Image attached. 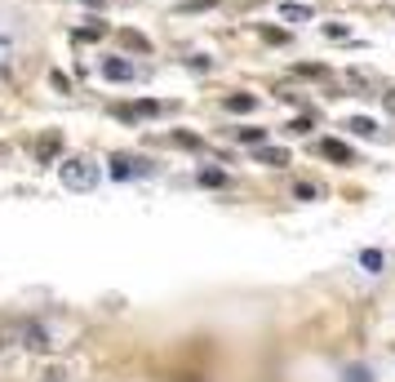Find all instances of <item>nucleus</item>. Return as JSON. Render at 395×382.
I'll return each instance as SVG.
<instances>
[{
    "instance_id": "nucleus-1",
    "label": "nucleus",
    "mask_w": 395,
    "mask_h": 382,
    "mask_svg": "<svg viewBox=\"0 0 395 382\" xmlns=\"http://www.w3.org/2000/svg\"><path fill=\"white\" fill-rule=\"evenodd\" d=\"M0 347H22V351H49V333L36 320H5L0 325Z\"/></svg>"
},
{
    "instance_id": "nucleus-21",
    "label": "nucleus",
    "mask_w": 395,
    "mask_h": 382,
    "mask_svg": "<svg viewBox=\"0 0 395 382\" xmlns=\"http://www.w3.org/2000/svg\"><path fill=\"white\" fill-rule=\"evenodd\" d=\"M5 156H9V147H5V142H0V160H5Z\"/></svg>"
},
{
    "instance_id": "nucleus-19",
    "label": "nucleus",
    "mask_w": 395,
    "mask_h": 382,
    "mask_svg": "<svg viewBox=\"0 0 395 382\" xmlns=\"http://www.w3.org/2000/svg\"><path fill=\"white\" fill-rule=\"evenodd\" d=\"M346 378H351V382H369V374H364V369H351Z\"/></svg>"
},
{
    "instance_id": "nucleus-7",
    "label": "nucleus",
    "mask_w": 395,
    "mask_h": 382,
    "mask_svg": "<svg viewBox=\"0 0 395 382\" xmlns=\"http://www.w3.org/2000/svg\"><path fill=\"white\" fill-rule=\"evenodd\" d=\"M258 160L271 165V169H280V165H289V151L284 147H258Z\"/></svg>"
},
{
    "instance_id": "nucleus-3",
    "label": "nucleus",
    "mask_w": 395,
    "mask_h": 382,
    "mask_svg": "<svg viewBox=\"0 0 395 382\" xmlns=\"http://www.w3.org/2000/svg\"><path fill=\"white\" fill-rule=\"evenodd\" d=\"M320 156H329V160H338V165H351L355 151L346 147V142H338V138H320Z\"/></svg>"
},
{
    "instance_id": "nucleus-16",
    "label": "nucleus",
    "mask_w": 395,
    "mask_h": 382,
    "mask_svg": "<svg viewBox=\"0 0 395 382\" xmlns=\"http://www.w3.org/2000/svg\"><path fill=\"white\" fill-rule=\"evenodd\" d=\"M325 36H329V40H346V36H351V31H346L342 22H329V27H325Z\"/></svg>"
},
{
    "instance_id": "nucleus-9",
    "label": "nucleus",
    "mask_w": 395,
    "mask_h": 382,
    "mask_svg": "<svg viewBox=\"0 0 395 382\" xmlns=\"http://www.w3.org/2000/svg\"><path fill=\"white\" fill-rule=\"evenodd\" d=\"M254 107H258L254 93H231V98H226V112H254Z\"/></svg>"
},
{
    "instance_id": "nucleus-11",
    "label": "nucleus",
    "mask_w": 395,
    "mask_h": 382,
    "mask_svg": "<svg viewBox=\"0 0 395 382\" xmlns=\"http://www.w3.org/2000/svg\"><path fill=\"white\" fill-rule=\"evenodd\" d=\"M102 36H107V22H89V27L76 31V40H102Z\"/></svg>"
},
{
    "instance_id": "nucleus-4",
    "label": "nucleus",
    "mask_w": 395,
    "mask_h": 382,
    "mask_svg": "<svg viewBox=\"0 0 395 382\" xmlns=\"http://www.w3.org/2000/svg\"><path fill=\"white\" fill-rule=\"evenodd\" d=\"M111 174H116V178H134V174H151V165H147V160L116 156V160H111Z\"/></svg>"
},
{
    "instance_id": "nucleus-14",
    "label": "nucleus",
    "mask_w": 395,
    "mask_h": 382,
    "mask_svg": "<svg viewBox=\"0 0 395 382\" xmlns=\"http://www.w3.org/2000/svg\"><path fill=\"white\" fill-rule=\"evenodd\" d=\"M213 5H218V0H187L183 14H205V9H213Z\"/></svg>"
},
{
    "instance_id": "nucleus-8",
    "label": "nucleus",
    "mask_w": 395,
    "mask_h": 382,
    "mask_svg": "<svg viewBox=\"0 0 395 382\" xmlns=\"http://www.w3.org/2000/svg\"><path fill=\"white\" fill-rule=\"evenodd\" d=\"M36 156H40L45 165H49V160L58 156V134H45L40 142H36Z\"/></svg>"
},
{
    "instance_id": "nucleus-22",
    "label": "nucleus",
    "mask_w": 395,
    "mask_h": 382,
    "mask_svg": "<svg viewBox=\"0 0 395 382\" xmlns=\"http://www.w3.org/2000/svg\"><path fill=\"white\" fill-rule=\"evenodd\" d=\"M85 5H98V9H102V5H107V0H85Z\"/></svg>"
},
{
    "instance_id": "nucleus-17",
    "label": "nucleus",
    "mask_w": 395,
    "mask_h": 382,
    "mask_svg": "<svg viewBox=\"0 0 395 382\" xmlns=\"http://www.w3.org/2000/svg\"><path fill=\"white\" fill-rule=\"evenodd\" d=\"M360 262H364V267H369V271H378V267H382V254H378V249H369V254H364Z\"/></svg>"
},
{
    "instance_id": "nucleus-5",
    "label": "nucleus",
    "mask_w": 395,
    "mask_h": 382,
    "mask_svg": "<svg viewBox=\"0 0 395 382\" xmlns=\"http://www.w3.org/2000/svg\"><path fill=\"white\" fill-rule=\"evenodd\" d=\"M102 76H107V80H134V63H129V58H107V63H102Z\"/></svg>"
},
{
    "instance_id": "nucleus-18",
    "label": "nucleus",
    "mask_w": 395,
    "mask_h": 382,
    "mask_svg": "<svg viewBox=\"0 0 395 382\" xmlns=\"http://www.w3.org/2000/svg\"><path fill=\"white\" fill-rule=\"evenodd\" d=\"M293 191H297V200H316V187H307V183H297Z\"/></svg>"
},
{
    "instance_id": "nucleus-15",
    "label": "nucleus",
    "mask_w": 395,
    "mask_h": 382,
    "mask_svg": "<svg viewBox=\"0 0 395 382\" xmlns=\"http://www.w3.org/2000/svg\"><path fill=\"white\" fill-rule=\"evenodd\" d=\"M125 45H129V49H142V54L151 49V45H147V36H138V31H125Z\"/></svg>"
},
{
    "instance_id": "nucleus-20",
    "label": "nucleus",
    "mask_w": 395,
    "mask_h": 382,
    "mask_svg": "<svg viewBox=\"0 0 395 382\" xmlns=\"http://www.w3.org/2000/svg\"><path fill=\"white\" fill-rule=\"evenodd\" d=\"M382 107H387V112H391V116H395V89H391V93H387V98H382Z\"/></svg>"
},
{
    "instance_id": "nucleus-10",
    "label": "nucleus",
    "mask_w": 395,
    "mask_h": 382,
    "mask_svg": "<svg viewBox=\"0 0 395 382\" xmlns=\"http://www.w3.org/2000/svg\"><path fill=\"white\" fill-rule=\"evenodd\" d=\"M235 138H240L245 147H262V142H267V129H235Z\"/></svg>"
},
{
    "instance_id": "nucleus-2",
    "label": "nucleus",
    "mask_w": 395,
    "mask_h": 382,
    "mask_svg": "<svg viewBox=\"0 0 395 382\" xmlns=\"http://www.w3.org/2000/svg\"><path fill=\"white\" fill-rule=\"evenodd\" d=\"M58 178H63L67 191H93L98 187V165L89 156H67V160H58Z\"/></svg>"
},
{
    "instance_id": "nucleus-6",
    "label": "nucleus",
    "mask_w": 395,
    "mask_h": 382,
    "mask_svg": "<svg viewBox=\"0 0 395 382\" xmlns=\"http://www.w3.org/2000/svg\"><path fill=\"white\" fill-rule=\"evenodd\" d=\"M280 18H284V22H307V18H311V5H297V0H280Z\"/></svg>"
},
{
    "instance_id": "nucleus-23",
    "label": "nucleus",
    "mask_w": 395,
    "mask_h": 382,
    "mask_svg": "<svg viewBox=\"0 0 395 382\" xmlns=\"http://www.w3.org/2000/svg\"><path fill=\"white\" fill-rule=\"evenodd\" d=\"M5 45H9V40H5V36H0V49H5Z\"/></svg>"
},
{
    "instance_id": "nucleus-12",
    "label": "nucleus",
    "mask_w": 395,
    "mask_h": 382,
    "mask_svg": "<svg viewBox=\"0 0 395 382\" xmlns=\"http://www.w3.org/2000/svg\"><path fill=\"white\" fill-rule=\"evenodd\" d=\"M351 129H355L360 138H373V134H378V125L369 121V116H355V121H351Z\"/></svg>"
},
{
    "instance_id": "nucleus-13",
    "label": "nucleus",
    "mask_w": 395,
    "mask_h": 382,
    "mask_svg": "<svg viewBox=\"0 0 395 382\" xmlns=\"http://www.w3.org/2000/svg\"><path fill=\"white\" fill-rule=\"evenodd\" d=\"M200 183H205V187H222L226 174H222V169H200Z\"/></svg>"
}]
</instances>
